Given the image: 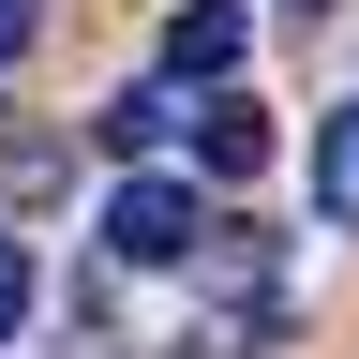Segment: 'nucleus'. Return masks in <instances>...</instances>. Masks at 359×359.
<instances>
[{"instance_id":"obj_1","label":"nucleus","mask_w":359,"mask_h":359,"mask_svg":"<svg viewBox=\"0 0 359 359\" xmlns=\"http://www.w3.org/2000/svg\"><path fill=\"white\" fill-rule=\"evenodd\" d=\"M105 255H120V269H195V255H210V210H195V180H165V165H120V195H105Z\"/></svg>"},{"instance_id":"obj_2","label":"nucleus","mask_w":359,"mask_h":359,"mask_svg":"<svg viewBox=\"0 0 359 359\" xmlns=\"http://www.w3.org/2000/svg\"><path fill=\"white\" fill-rule=\"evenodd\" d=\"M240 60H255V15H240V0H180V15H165V75L180 90H224Z\"/></svg>"},{"instance_id":"obj_3","label":"nucleus","mask_w":359,"mask_h":359,"mask_svg":"<svg viewBox=\"0 0 359 359\" xmlns=\"http://www.w3.org/2000/svg\"><path fill=\"white\" fill-rule=\"evenodd\" d=\"M195 165L210 180H269V105H255V90H210V105H195Z\"/></svg>"},{"instance_id":"obj_4","label":"nucleus","mask_w":359,"mask_h":359,"mask_svg":"<svg viewBox=\"0 0 359 359\" xmlns=\"http://www.w3.org/2000/svg\"><path fill=\"white\" fill-rule=\"evenodd\" d=\"M165 135H180V75H150V90H120V105H105V150H120V165H150Z\"/></svg>"},{"instance_id":"obj_5","label":"nucleus","mask_w":359,"mask_h":359,"mask_svg":"<svg viewBox=\"0 0 359 359\" xmlns=\"http://www.w3.org/2000/svg\"><path fill=\"white\" fill-rule=\"evenodd\" d=\"M314 210H330V224H359V105L314 135Z\"/></svg>"},{"instance_id":"obj_6","label":"nucleus","mask_w":359,"mask_h":359,"mask_svg":"<svg viewBox=\"0 0 359 359\" xmlns=\"http://www.w3.org/2000/svg\"><path fill=\"white\" fill-rule=\"evenodd\" d=\"M15 314H30V255L0 240V330H15Z\"/></svg>"},{"instance_id":"obj_7","label":"nucleus","mask_w":359,"mask_h":359,"mask_svg":"<svg viewBox=\"0 0 359 359\" xmlns=\"http://www.w3.org/2000/svg\"><path fill=\"white\" fill-rule=\"evenodd\" d=\"M30 30H45V0H0V60H30Z\"/></svg>"},{"instance_id":"obj_8","label":"nucleus","mask_w":359,"mask_h":359,"mask_svg":"<svg viewBox=\"0 0 359 359\" xmlns=\"http://www.w3.org/2000/svg\"><path fill=\"white\" fill-rule=\"evenodd\" d=\"M285 15H330V0H285Z\"/></svg>"}]
</instances>
